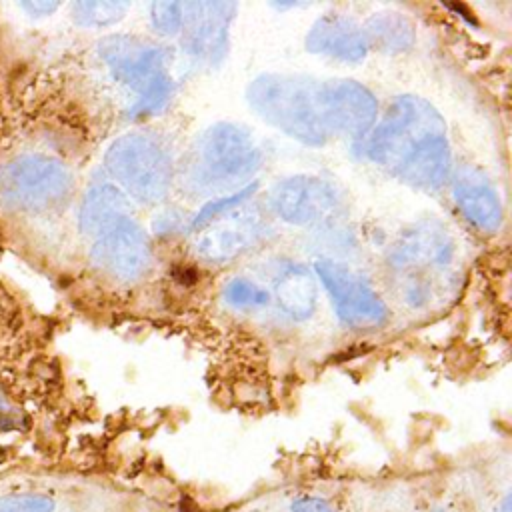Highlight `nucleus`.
<instances>
[{"instance_id": "f257e3e1", "label": "nucleus", "mask_w": 512, "mask_h": 512, "mask_svg": "<svg viewBox=\"0 0 512 512\" xmlns=\"http://www.w3.org/2000/svg\"><path fill=\"white\" fill-rule=\"evenodd\" d=\"M370 156L414 184L438 186L448 166L438 114L422 100H398L376 130Z\"/></svg>"}, {"instance_id": "f03ea898", "label": "nucleus", "mask_w": 512, "mask_h": 512, "mask_svg": "<svg viewBox=\"0 0 512 512\" xmlns=\"http://www.w3.org/2000/svg\"><path fill=\"white\" fill-rule=\"evenodd\" d=\"M70 192L72 176L56 158L24 154L0 166V204L10 212H50L60 208Z\"/></svg>"}, {"instance_id": "7ed1b4c3", "label": "nucleus", "mask_w": 512, "mask_h": 512, "mask_svg": "<svg viewBox=\"0 0 512 512\" xmlns=\"http://www.w3.org/2000/svg\"><path fill=\"white\" fill-rule=\"evenodd\" d=\"M106 164L134 194L142 198L164 194L168 184V158L154 142L126 136L108 150Z\"/></svg>"}, {"instance_id": "20e7f679", "label": "nucleus", "mask_w": 512, "mask_h": 512, "mask_svg": "<svg viewBox=\"0 0 512 512\" xmlns=\"http://www.w3.org/2000/svg\"><path fill=\"white\" fill-rule=\"evenodd\" d=\"M318 276L326 286L338 316L356 328L376 326L386 318V308L366 282L334 262H318Z\"/></svg>"}, {"instance_id": "39448f33", "label": "nucleus", "mask_w": 512, "mask_h": 512, "mask_svg": "<svg viewBox=\"0 0 512 512\" xmlns=\"http://www.w3.org/2000/svg\"><path fill=\"white\" fill-rule=\"evenodd\" d=\"M96 266L120 280H134L146 272L150 250L142 230L128 218L102 232L92 248Z\"/></svg>"}, {"instance_id": "423d86ee", "label": "nucleus", "mask_w": 512, "mask_h": 512, "mask_svg": "<svg viewBox=\"0 0 512 512\" xmlns=\"http://www.w3.org/2000/svg\"><path fill=\"white\" fill-rule=\"evenodd\" d=\"M202 174L214 182L238 180L256 164V150L244 132L232 126H218L206 132L200 142Z\"/></svg>"}, {"instance_id": "0eeeda50", "label": "nucleus", "mask_w": 512, "mask_h": 512, "mask_svg": "<svg viewBox=\"0 0 512 512\" xmlns=\"http://www.w3.org/2000/svg\"><path fill=\"white\" fill-rule=\"evenodd\" d=\"M454 198L462 214L482 230H496L500 224V202L488 178L472 168L460 166L454 174Z\"/></svg>"}, {"instance_id": "6e6552de", "label": "nucleus", "mask_w": 512, "mask_h": 512, "mask_svg": "<svg viewBox=\"0 0 512 512\" xmlns=\"http://www.w3.org/2000/svg\"><path fill=\"white\" fill-rule=\"evenodd\" d=\"M336 206L334 192L314 178L286 180L276 190L278 212L292 222L320 220Z\"/></svg>"}, {"instance_id": "1a4fd4ad", "label": "nucleus", "mask_w": 512, "mask_h": 512, "mask_svg": "<svg viewBox=\"0 0 512 512\" xmlns=\"http://www.w3.org/2000/svg\"><path fill=\"white\" fill-rule=\"evenodd\" d=\"M272 292L280 310L296 320L308 318L316 308L318 286L314 276L302 266L282 270L274 280Z\"/></svg>"}, {"instance_id": "9d476101", "label": "nucleus", "mask_w": 512, "mask_h": 512, "mask_svg": "<svg viewBox=\"0 0 512 512\" xmlns=\"http://www.w3.org/2000/svg\"><path fill=\"white\" fill-rule=\"evenodd\" d=\"M260 224L246 218H230L224 224L208 230L198 244L204 258L230 260L240 256L258 238Z\"/></svg>"}, {"instance_id": "9b49d317", "label": "nucleus", "mask_w": 512, "mask_h": 512, "mask_svg": "<svg viewBox=\"0 0 512 512\" xmlns=\"http://www.w3.org/2000/svg\"><path fill=\"white\" fill-rule=\"evenodd\" d=\"M124 218H126L124 196L116 188L106 184L92 188L80 210V222L84 230L98 236Z\"/></svg>"}, {"instance_id": "f8f14e48", "label": "nucleus", "mask_w": 512, "mask_h": 512, "mask_svg": "<svg viewBox=\"0 0 512 512\" xmlns=\"http://www.w3.org/2000/svg\"><path fill=\"white\" fill-rule=\"evenodd\" d=\"M312 38H318V46L326 52L346 56V58H360L364 52L362 36L352 24L328 20L316 26Z\"/></svg>"}, {"instance_id": "ddd939ff", "label": "nucleus", "mask_w": 512, "mask_h": 512, "mask_svg": "<svg viewBox=\"0 0 512 512\" xmlns=\"http://www.w3.org/2000/svg\"><path fill=\"white\" fill-rule=\"evenodd\" d=\"M126 4L118 2H76L72 6L74 20L82 26H104L120 18Z\"/></svg>"}, {"instance_id": "4468645a", "label": "nucleus", "mask_w": 512, "mask_h": 512, "mask_svg": "<svg viewBox=\"0 0 512 512\" xmlns=\"http://www.w3.org/2000/svg\"><path fill=\"white\" fill-rule=\"evenodd\" d=\"M224 298H226V302L230 306L246 310V308H260V306H264L270 300V294L264 288L252 284L246 278H234L232 282L226 284Z\"/></svg>"}, {"instance_id": "2eb2a0df", "label": "nucleus", "mask_w": 512, "mask_h": 512, "mask_svg": "<svg viewBox=\"0 0 512 512\" xmlns=\"http://www.w3.org/2000/svg\"><path fill=\"white\" fill-rule=\"evenodd\" d=\"M56 502L42 492H10L0 496V512H54Z\"/></svg>"}, {"instance_id": "dca6fc26", "label": "nucleus", "mask_w": 512, "mask_h": 512, "mask_svg": "<svg viewBox=\"0 0 512 512\" xmlns=\"http://www.w3.org/2000/svg\"><path fill=\"white\" fill-rule=\"evenodd\" d=\"M180 6L178 4H154V24L156 28L172 34L180 24Z\"/></svg>"}, {"instance_id": "f3484780", "label": "nucleus", "mask_w": 512, "mask_h": 512, "mask_svg": "<svg viewBox=\"0 0 512 512\" xmlns=\"http://www.w3.org/2000/svg\"><path fill=\"white\" fill-rule=\"evenodd\" d=\"M290 512H334V510L320 496H300L292 502Z\"/></svg>"}, {"instance_id": "a211bd4d", "label": "nucleus", "mask_w": 512, "mask_h": 512, "mask_svg": "<svg viewBox=\"0 0 512 512\" xmlns=\"http://www.w3.org/2000/svg\"><path fill=\"white\" fill-rule=\"evenodd\" d=\"M20 8L24 12H28L30 16H46L54 10H58V4L56 2H22Z\"/></svg>"}, {"instance_id": "6ab92c4d", "label": "nucleus", "mask_w": 512, "mask_h": 512, "mask_svg": "<svg viewBox=\"0 0 512 512\" xmlns=\"http://www.w3.org/2000/svg\"><path fill=\"white\" fill-rule=\"evenodd\" d=\"M510 510H512V506H510V496H506V498L502 500V504H500L498 512H510Z\"/></svg>"}, {"instance_id": "aec40b11", "label": "nucleus", "mask_w": 512, "mask_h": 512, "mask_svg": "<svg viewBox=\"0 0 512 512\" xmlns=\"http://www.w3.org/2000/svg\"><path fill=\"white\" fill-rule=\"evenodd\" d=\"M434 512H442V510H434Z\"/></svg>"}]
</instances>
